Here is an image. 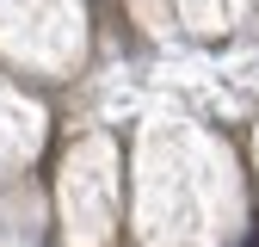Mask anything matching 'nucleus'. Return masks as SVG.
Listing matches in <instances>:
<instances>
[]
</instances>
